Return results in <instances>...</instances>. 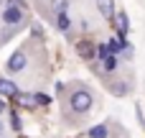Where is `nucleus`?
I'll use <instances>...</instances> for the list:
<instances>
[{"instance_id": "1", "label": "nucleus", "mask_w": 145, "mask_h": 138, "mask_svg": "<svg viewBox=\"0 0 145 138\" xmlns=\"http://www.w3.org/2000/svg\"><path fill=\"white\" fill-rule=\"evenodd\" d=\"M59 97H66V113H69V115H76V118H82V120L89 115V110H92V105H94V92H92V87L84 85V82H71V85H66Z\"/></svg>"}, {"instance_id": "2", "label": "nucleus", "mask_w": 145, "mask_h": 138, "mask_svg": "<svg viewBox=\"0 0 145 138\" xmlns=\"http://www.w3.org/2000/svg\"><path fill=\"white\" fill-rule=\"evenodd\" d=\"M0 20H3L5 26L15 28V26H20V23L25 20V10H23L20 5H5V10L0 13Z\"/></svg>"}, {"instance_id": "3", "label": "nucleus", "mask_w": 145, "mask_h": 138, "mask_svg": "<svg viewBox=\"0 0 145 138\" xmlns=\"http://www.w3.org/2000/svg\"><path fill=\"white\" fill-rule=\"evenodd\" d=\"M25 67H28V51L25 49L13 51V56L8 59V72L10 74H20V72H25Z\"/></svg>"}, {"instance_id": "4", "label": "nucleus", "mask_w": 145, "mask_h": 138, "mask_svg": "<svg viewBox=\"0 0 145 138\" xmlns=\"http://www.w3.org/2000/svg\"><path fill=\"white\" fill-rule=\"evenodd\" d=\"M76 54H79L84 61H92V59L97 56V46H94L92 41H79V44H76Z\"/></svg>"}, {"instance_id": "5", "label": "nucleus", "mask_w": 145, "mask_h": 138, "mask_svg": "<svg viewBox=\"0 0 145 138\" xmlns=\"http://www.w3.org/2000/svg\"><path fill=\"white\" fill-rule=\"evenodd\" d=\"M115 20H117V36H120V38H125V36H127V31H130L127 13H125V10H117V13H115Z\"/></svg>"}, {"instance_id": "6", "label": "nucleus", "mask_w": 145, "mask_h": 138, "mask_svg": "<svg viewBox=\"0 0 145 138\" xmlns=\"http://www.w3.org/2000/svg\"><path fill=\"white\" fill-rule=\"evenodd\" d=\"M69 10V0H51L48 8H46V15H59V13H66Z\"/></svg>"}, {"instance_id": "7", "label": "nucleus", "mask_w": 145, "mask_h": 138, "mask_svg": "<svg viewBox=\"0 0 145 138\" xmlns=\"http://www.w3.org/2000/svg\"><path fill=\"white\" fill-rule=\"evenodd\" d=\"M20 90L15 87V82H10V79H0V97H15Z\"/></svg>"}, {"instance_id": "8", "label": "nucleus", "mask_w": 145, "mask_h": 138, "mask_svg": "<svg viewBox=\"0 0 145 138\" xmlns=\"http://www.w3.org/2000/svg\"><path fill=\"white\" fill-rule=\"evenodd\" d=\"M13 100H15L18 105H23V108H28V110H33V108H38V102H36V95H23V92H20V95H15Z\"/></svg>"}, {"instance_id": "9", "label": "nucleus", "mask_w": 145, "mask_h": 138, "mask_svg": "<svg viewBox=\"0 0 145 138\" xmlns=\"http://www.w3.org/2000/svg\"><path fill=\"white\" fill-rule=\"evenodd\" d=\"M87 138H110V123H99V125H94Z\"/></svg>"}, {"instance_id": "10", "label": "nucleus", "mask_w": 145, "mask_h": 138, "mask_svg": "<svg viewBox=\"0 0 145 138\" xmlns=\"http://www.w3.org/2000/svg\"><path fill=\"white\" fill-rule=\"evenodd\" d=\"M97 8H99L102 18H115V3L112 0H97Z\"/></svg>"}, {"instance_id": "11", "label": "nucleus", "mask_w": 145, "mask_h": 138, "mask_svg": "<svg viewBox=\"0 0 145 138\" xmlns=\"http://www.w3.org/2000/svg\"><path fill=\"white\" fill-rule=\"evenodd\" d=\"M54 23H56V28H59V31H64V33H69V28H71V20H69V15H66V13L54 15Z\"/></svg>"}, {"instance_id": "12", "label": "nucleus", "mask_w": 145, "mask_h": 138, "mask_svg": "<svg viewBox=\"0 0 145 138\" xmlns=\"http://www.w3.org/2000/svg\"><path fill=\"white\" fill-rule=\"evenodd\" d=\"M102 69H105V72H115V69H117V59H115V54L107 56V59H102Z\"/></svg>"}, {"instance_id": "13", "label": "nucleus", "mask_w": 145, "mask_h": 138, "mask_svg": "<svg viewBox=\"0 0 145 138\" xmlns=\"http://www.w3.org/2000/svg\"><path fill=\"white\" fill-rule=\"evenodd\" d=\"M97 56H99V59H107V56H112V49H110V44H99V46H97Z\"/></svg>"}, {"instance_id": "14", "label": "nucleus", "mask_w": 145, "mask_h": 138, "mask_svg": "<svg viewBox=\"0 0 145 138\" xmlns=\"http://www.w3.org/2000/svg\"><path fill=\"white\" fill-rule=\"evenodd\" d=\"M36 95V102L38 105H48V95H41V92H33Z\"/></svg>"}, {"instance_id": "15", "label": "nucleus", "mask_w": 145, "mask_h": 138, "mask_svg": "<svg viewBox=\"0 0 145 138\" xmlns=\"http://www.w3.org/2000/svg\"><path fill=\"white\" fill-rule=\"evenodd\" d=\"M13 131H20V118L13 113Z\"/></svg>"}, {"instance_id": "16", "label": "nucleus", "mask_w": 145, "mask_h": 138, "mask_svg": "<svg viewBox=\"0 0 145 138\" xmlns=\"http://www.w3.org/2000/svg\"><path fill=\"white\" fill-rule=\"evenodd\" d=\"M31 31H33V36H41V38H43V28H41V26H33Z\"/></svg>"}, {"instance_id": "17", "label": "nucleus", "mask_w": 145, "mask_h": 138, "mask_svg": "<svg viewBox=\"0 0 145 138\" xmlns=\"http://www.w3.org/2000/svg\"><path fill=\"white\" fill-rule=\"evenodd\" d=\"M3 113H5V100L0 97V115H3Z\"/></svg>"}, {"instance_id": "18", "label": "nucleus", "mask_w": 145, "mask_h": 138, "mask_svg": "<svg viewBox=\"0 0 145 138\" xmlns=\"http://www.w3.org/2000/svg\"><path fill=\"white\" fill-rule=\"evenodd\" d=\"M0 138H5V125H3V120H0Z\"/></svg>"}]
</instances>
